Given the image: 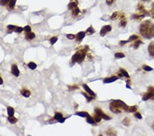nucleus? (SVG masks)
Wrapping results in <instances>:
<instances>
[{
	"instance_id": "10",
	"label": "nucleus",
	"mask_w": 154,
	"mask_h": 136,
	"mask_svg": "<svg viewBox=\"0 0 154 136\" xmlns=\"http://www.w3.org/2000/svg\"><path fill=\"white\" fill-rule=\"evenodd\" d=\"M148 51L150 55L152 57H154V41L151 42V43L148 47Z\"/></svg>"
},
{
	"instance_id": "11",
	"label": "nucleus",
	"mask_w": 154,
	"mask_h": 136,
	"mask_svg": "<svg viewBox=\"0 0 154 136\" xmlns=\"http://www.w3.org/2000/svg\"><path fill=\"white\" fill-rule=\"evenodd\" d=\"M118 78H119L117 77V76H112V77H111V78H107L106 79H104L103 83H110L115 82V81L117 80Z\"/></svg>"
},
{
	"instance_id": "16",
	"label": "nucleus",
	"mask_w": 154,
	"mask_h": 136,
	"mask_svg": "<svg viewBox=\"0 0 154 136\" xmlns=\"http://www.w3.org/2000/svg\"><path fill=\"white\" fill-rule=\"evenodd\" d=\"M75 114L77 115L80 116V117H83V118H87L89 115L88 113L87 112H85V111H81V112H77Z\"/></svg>"
},
{
	"instance_id": "17",
	"label": "nucleus",
	"mask_w": 154,
	"mask_h": 136,
	"mask_svg": "<svg viewBox=\"0 0 154 136\" xmlns=\"http://www.w3.org/2000/svg\"><path fill=\"white\" fill-rule=\"evenodd\" d=\"M121 14H121V12H114L113 14H112V17H111V19H117V18H119V17H121Z\"/></svg>"
},
{
	"instance_id": "36",
	"label": "nucleus",
	"mask_w": 154,
	"mask_h": 136,
	"mask_svg": "<svg viewBox=\"0 0 154 136\" xmlns=\"http://www.w3.org/2000/svg\"><path fill=\"white\" fill-rule=\"evenodd\" d=\"M83 95L84 96H85V97L86 98V99H87V100H88V102L89 103V102H90V101H91L92 100H93V99L94 98H95V96H94V97H93H93H88V96H87L86 94V93H83Z\"/></svg>"
},
{
	"instance_id": "23",
	"label": "nucleus",
	"mask_w": 154,
	"mask_h": 136,
	"mask_svg": "<svg viewBox=\"0 0 154 136\" xmlns=\"http://www.w3.org/2000/svg\"><path fill=\"white\" fill-rule=\"evenodd\" d=\"M87 122L89 124H91V125H93V124H95V120L93 118H92L90 115H88V117H87Z\"/></svg>"
},
{
	"instance_id": "37",
	"label": "nucleus",
	"mask_w": 154,
	"mask_h": 136,
	"mask_svg": "<svg viewBox=\"0 0 154 136\" xmlns=\"http://www.w3.org/2000/svg\"><path fill=\"white\" fill-rule=\"evenodd\" d=\"M150 14L151 15V17H153V18L154 19V2L153 3V5H152V8H151V11H150Z\"/></svg>"
},
{
	"instance_id": "40",
	"label": "nucleus",
	"mask_w": 154,
	"mask_h": 136,
	"mask_svg": "<svg viewBox=\"0 0 154 136\" xmlns=\"http://www.w3.org/2000/svg\"><path fill=\"white\" fill-rule=\"evenodd\" d=\"M66 37H67L69 39H74L75 38V36L74 35V34H67V35H66Z\"/></svg>"
},
{
	"instance_id": "33",
	"label": "nucleus",
	"mask_w": 154,
	"mask_h": 136,
	"mask_svg": "<svg viewBox=\"0 0 154 136\" xmlns=\"http://www.w3.org/2000/svg\"><path fill=\"white\" fill-rule=\"evenodd\" d=\"M94 119H95V122H100V121L101 120V118L100 116H99V115L96 114V115H95V117H94Z\"/></svg>"
},
{
	"instance_id": "5",
	"label": "nucleus",
	"mask_w": 154,
	"mask_h": 136,
	"mask_svg": "<svg viewBox=\"0 0 154 136\" xmlns=\"http://www.w3.org/2000/svg\"><path fill=\"white\" fill-rule=\"evenodd\" d=\"M149 99L154 100V87H149L148 91L143 97V100H147Z\"/></svg>"
},
{
	"instance_id": "31",
	"label": "nucleus",
	"mask_w": 154,
	"mask_h": 136,
	"mask_svg": "<svg viewBox=\"0 0 154 136\" xmlns=\"http://www.w3.org/2000/svg\"><path fill=\"white\" fill-rule=\"evenodd\" d=\"M57 41H58V38H57L56 36H53V37H51L50 39V43L51 45H54V44L56 43V42Z\"/></svg>"
},
{
	"instance_id": "34",
	"label": "nucleus",
	"mask_w": 154,
	"mask_h": 136,
	"mask_svg": "<svg viewBox=\"0 0 154 136\" xmlns=\"http://www.w3.org/2000/svg\"><path fill=\"white\" fill-rule=\"evenodd\" d=\"M143 68H144V70H145L146 71H151L153 70V68H151V67L147 66V65L144 66Z\"/></svg>"
},
{
	"instance_id": "39",
	"label": "nucleus",
	"mask_w": 154,
	"mask_h": 136,
	"mask_svg": "<svg viewBox=\"0 0 154 136\" xmlns=\"http://www.w3.org/2000/svg\"><path fill=\"white\" fill-rule=\"evenodd\" d=\"M23 30H24V28H21V27H17V28H16V29H15V32H17V33H21Z\"/></svg>"
},
{
	"instance_id": "24",
	"label": "nucleus",
	"mask_w": 154,
	"mask_h": 136,
	"mask_svg": "<svg viewBox=\"0 0 154 136\" xmlns=\"http://www.w3.org/2000/svg\"><path fill=\"white\" fill-rule=\"evenodd\" d=\"M142 43H143L142 41H140V40L136 41L134 42V48L135 49H137L139 47V46H140V44H142Z\"/></svg>"
},
{
	"instance_id": "28",
	"label": "nucleus",
	"mask_w": 154,
	"mask_h": 136,
	"mask_svg": "<svg viewBox=\"0 0 154 136\" xmlns=\"http://www.w3.org/2000/svg\"><path fill=\"white\" fill-rule=\"evenodd\" d=\"M120 72L121 73V74H122V75H123V76H125V77H127V78L130 77V76H129L128 73L127 72V71H126L125 70H124L123 69H121V70H120Z\"/></svg>"
},
{
	"instance_id": "38",
	"label": "nucleus",
	"mask_w": 154,
	"mask_h": 136,
	"mask_svg": "<svg viewBox=\"0 0 154 136\" xmlns=\"http://www.w3.org/2000/svg\"><path fill=\"white\" fill-rule=\"evenodd\" d=\"M24 30L26 32V33H30L31 32V28L29 26H26L24 28Z\"/></svg>"
},
{
	"instance_id": "14",
	"label": "nucleus",
	"mask_w": 154,
	"mask_h": 136,
	"mask_svg": "<svg viewBox=\"0 0 154 136\" xmlns=\"http://www.w3.org/2000/svg\"><path fill=\"white\" fill-rule=\"evenodd\" d=\"M84 36H85V33H84V32H79V33L77 34V41H82V40L84 38Z\"/></svg>"
},
{
	"instance_id": "18",
	"label": "nucleus",
	"mask_w": 154,
	"mask_h": 136,
	"mask_svg": "<svg viewBox=\"0 0 154 136\" xmlns=\"http://www.w3.org/2000/svg\"><path fill=\"white\" fill-rule=\"evenodd\" d=\"M16 1L17 0H11L10 1V3L8 4V8L10 9H13L15 6V4H16Z\"/></svg>"
},
{
	"instance_id": "47",
	"label": "nucleus",
	"mask_w": 154,
	"mask_h": 136,
	"mask_svg": "<svg viewBox=\"0 0 154 136\" xmlns=\"http://www.w3.org/2000/svg\"><path fill=\"white\" fill-rule=\"evenodd\" d=\"M153 128L154 129V123H153Z\"/></svg>"
},
{
	"instance_id": "26",
	"label": "nucleus",
	"mask_w": 154,
	"mask_h": 136,
	"mask_svg": "<svg viewBox=\"0 0 154 136\" xmlns=\"http://www.w3.org/2000/svg\"><path fill=\"white\" fill-rule=\"evenodd\" d=\"M115 58L116 59H121V58H124L125 57V54L123 53H121V52H117L115 54Z\"/></svg>"
},
{
	"instance_id": "20",
	"label": "nucleus",
	"mask_w": 154,
	"mask_h": 136,
	"mask_svg": "<svg viewBox=\"0 0 154 136\" xmlns=\"http://www.w3.org/2000/svg\"><path fill=\"white\" fill-rule=\"evenodd\" d=\"M35 38V34L34 33H28V34H26V39H29V40H32V39H33Z\"/></svg>"
},
{
	"instance_id": "27",
	"label": "nucleus",
	"mask_w": 154,
	"mask_h": 136,
	"mask_svg": "<svg viewBox=\"0 0 154 136\" xmlns=\"http://www.w3.org/2000/svg\"><path fill=\"white\" fill-rule=\"evenodd\" d=\"M11 0H0V5L2 6H6L10 3Z\"/></svg>"
},
{
	"instance_id": "6",
	"label": "nucleus",
	"mask_w": 154,
	"mask_h": 136,
	"mask_svg": "<svg viewBox=\"0 0 154 136\" xmlns=\"http://www.w3.org/2000/svg\"><path fill=\"white\" fill-rule=\"evenodd\" d=\"M95 111L96 114L99 115L101 118H103V119L106 120H109L111 119L110 117H109L108 115H107L106 114H105V113H104L103 111L100 109L97 108V109H95Z\"/></svg>"
},
{
	"instance_id": "29",
	"label": "nucleus",
	"mask_w": 154,
	"mask_h": 136,
	"mask_svg": "<svg viewBox=\"0 0 154 136\" xmlns=\"http://www.w3.org/2000/svg\"><path fill=\"white\" fill-rule=\"evenodd\" d=\"M62 118H63V115H62V113H56L55 115H54V119L55 120H59L60 119H61Z\"/></svg>"
},
{
	"instance_id": "30",
	"label": "nucleus",
	"mask_w": 154,
	"mask_h": 136,
	"mask_svg": "<svg viewBox=\"0 0 154 136\" xmlns=\"http://www.w3.org/2000/svg\"><path fill=\"white\" fill-rule=\"evenodd\" d=\"M86 33H87V34H93L94 33H95V30L93 28V27L91 26L90 28H88V29H87Z\"/></svg>"
},
{
	"instance_id": "46",
	"label": "nucleus",
	"mask_w": 154,
	"mask_h": 136,
	"mask_svg": "<svg viewBox=\"0 0 154 136\" xmlns=\"http://www.w3.org/2000/svg\"><path fill=\"white\" fill-rule=\"evenodd\" d=\"M142 1H143V2H149V1H150V0H142Z\"/></svg>"
},
{
	"instance_id": "15",
	"label": "nucleus",
	"mask_w": 154,
	"mask_h": 136,
	"mask_svg": "<svg viewBox=\"0 0 154 136\" xmlns=\"http://www.w3.org/2000/svg\"><path fill=\"white\" fill-rule=\"evenodd\" d=\"M21 93L22 96H24V97L28 98V97H29V96H30L31 92L29 90H23L21 91Z\"/></svg>"
},
{
	"instance_id": "21",
	"label": "nucleus",
	"mask_w": 154,
	"mask_h": 136,
	"mask_svg": "<svg viewBox=\"0 0 154 136\" xmlns=\"http://www.w3.org/2000/svg\"><path fill=\"white\" fill-rule=\"evenodd\" d=\"M8 120L11 124H14L17 122V119L16 118L14 117V115L9 116V117L8 118Z\"/></svg>"
},
{
	"instance_id": "41",
	"label": "nucleus",
	"mask_w": 154,
	"mask_h": 136,
	"mask_svg": "<svg viewBox=\"0 0 154 136\" xmlns=\"http://www.w3.org/2000/svg\"><path fill=\"white\" fill-rule=\"evenodd\" d=\"M134 116L136 118H138V119H142V115H141L140 113H136L134 114Z\"/></svg>"
},
{
	"instance_id": "44",
	"label": "nucleus",
	"mask_w": 154,
	"mask_h": 136,
	"mask_svg": "<svg viewBox=\"0 0 154 136\" xmlns=\"http://www.w3.org/2000/svg\"><path fill=\"white\" fill-rule=\"evenodd\" d=\"M66 120V118H62L61 119H60L59 120V122H61V123H63V122H64V120Z\"/></svg>"
},
{
	"instance_id": "3",
	"label": "nucleus",
	"mask_w": 154,
	"mask_h": 136,
	"mask_svg": "<svg viewBox=\"0 0 154 136\" xmlns=\"http://www.w3.org/2000/svg\"><path fill=\"white\" fill-rule=\"evenodd\" d=\"M137 10H138V12L134 14L131 17L133 19H142L144 17L146 16L149 15V12L148 11H146V10L145 9L144 5L142 4H139L138 6L137 7Z\"/></svg>"
},
{
	"instance_id": "13",
	"label": "nucleus",
	"mask_w": 154,
	"mask_h": 136,
	"mask_svg": "<svg viewBox=\"0 0 154 136\" xmlns=\"http://www.w3.org/2000/svg\"><path fill=\"white\" fill-rule=\"evenodd\" d=\"M83 87L84 88V90H85V91L88 93V94H90L91 96H95V93H94L93 91L88 87V86H87L86 85H83Z\"/></svg>"
},
{
	"instance_id": "1",
	"label": "nucleus",
	"mask_w": 154,
	"mask_h": 136,
	"mask_svg": "<svg viewBox=\"0 0 154 136\" xmlns=\"http://www.w3.org/2000/svg\"><path fill=\"white\" fill-rule=\"evenodd\" d=\"M110 109L115 113H120L123 111H128V112H135L137 110V107L136 106L129 107L123 101L116 100L112 101V103H110Z\"/></svg>"
},
{
	"instance_id": "19",
	"label": "nucleus",
	"mask_w": 154,
	"mask_h": 136,
	"mask_svg": "<svg viewBox=\"0 0 154 136\" xmlns=\"http://www.w3.org/2000/svg\"><path fill=\"white\" fill-rule=\"evenodd\" d=\"M7 111H8V114L9 116H12L14 114V109L11 107H9L7 109Z\"/></svg>"
},
{
	"instance_id": "22",
	"label": "nucleus",
	"mask_w": 154,
	"mask_h": 136,
	"mask_svg": "<svg viewBox=\"0 0 154 136\" xmlns=\"http://www.w3.org/2000/svg\"><path fill=\"white\" fill-rule=\"evenodd\" d=\"M36 67V64L35 63H34V62H30V63L28 64V68L29 69H31V70H35Z\"/></svg>"
},
{
	"instance_id": "35",
	"label": "nucleus",
	"mask_w": 154,
	"mask_h": 136,
	"mask_svg": "<svg viewBox=\"0 0 154 136\" xmlns=\"http://www.w3.org/2000/svg\"><path fill=\"white\" fill-rule=\"evenodd\" d=\"M8 29L9 30H15L17 27L15 26H13V25H9V26H8Z\"/></svg>"
},
{
	"instance_id": "43",
	"label": "nucleus",
	"mask_w": 154,
	"mask_h": 136,
	"mask_svg": "<svg viewBox=\"0 0 154 136\" xmlns=\"http://www.w3.org/2000/svg\"><path fill=\"white\" fill-rule=\"evenodd\" d=\"M126 87H128V88H129V89H131V87H130V80L127 81Z\"/></svg>"
},
{
	"instance_id": "2",
	"label": "nucleus",
	"mask_w": 154,
	"mask_h": 136,
	"mask_svg": "<svg viewBox=\"0 0 154 136\" xmlns=\"http://www.w3.org/2000/svg\"><path fill=\"white\" fill-rule=\"evenodd\" d=\"M140 33L146 39L154 37V23L151 20L144 21L140 26Z\"/></svg>"
},
{
	"instance_id": "8",
	"label": "nucleus",
	"mask_w": 154,
	"mask_h": 136,
	"mask_svg": "<svg viewBox=\"0 0 154 136\" xmlns=\"http://www.w3.org/2000/svg\"><path fill=\"white\" fill-rule=\"evenodd\" d=\"M137 39H138V36L137 35H132L130 37V39H129L128 41H120L119 44H120V46H122L125 45V44L127 43H129V42H130V41H136V40H137Z\"/></svg>"
},
{
	"instance_id": "32",
	"label": "nucleus",
	"mask_w": 154,
	"mask_h": 136,
	"mask_svg": "<svg viewBox=\"0 0 154 136\" xmlns=\"http://www.w3.org/2000/svg\"><path fill=\"white\" fill-rule=\"evenodd\" d=\"M123 124L125 126H129V125H130V120L129 119V118H126L123 121Z\"/></svg>"
},
{
	"instance_id": "42",
	"label": "nucleus",
	"mask_w": 154,
	"mask_h": 136,
	"mask_svg": "<svg viewBox=\"0 0 154 136\" xmlns=\"http://www.w3.org/2000/svg\"><path fill=\"white\" fill-rule=\"evenodd\" d=\"M114 1H115V0H106V3L108 5H110L113 3Z\"/></svg>"
},
{
	"instance_id": "7",
	"label": "nucleus",
	"mask_w": 154,
	"mask_h": 136,
	"mask_svg": "<svg viewBox=\"0 0 154 136\" xmlns=\"http://www.w3.org/2000/svg\"><path fill=\"white\" fill-rule=\"evenodd\" d=\"M112 30V27L111 26H109V25H107V26H103L102 28H101V31H100V35L101 36H105L106 34L108 33V32L111 31Z\"/></svg>"
},
{
	"instance_id": "12",
	"label": "nucleus",
	"mask_w": 154,
	"mask_h": 136,
	"mask_svg": "<svg viewBox=\"0 0 154 136\" xmlns=\"http://www.w3.org/2000/svg\"><path fill=\"white\" fill-rule=\"evenodd\" d=\"M68 7H69V9L73 10L74 8H75L78 7V2H77L76 0H73V1H72L71 3H69Z\"/></svg>"
},
{
	"instance_id": "45",
	"label": "nucleus",
	"mask_w": 154,
	"mask_h": 136,
	"mask_svg": "<svg viewBox=\"0 0 154 136\" xmlns=\"http://www.w3.org/2000/svg\"><path fill=\"white\" fill-rule=\"evenodd\" d=\"M3 79H2V78L0 77V85H2V84H3Z\"/></svg>"
},
{
	"instance_id": "25",
	"label": "nucleus",
	"mask_w": 154,
	"mask_h": 136,
	"mask_svg": "<svg viewBox=\"0 0 154 136\" xmlns=\"http://www.w3.org/2000/svg\"><path fill=\"white\" fill-rule=\"evenodd\" d=\"M79 12H80V11H79V9L78 7H77V8H74L73 10H72V13H73V16H77L78 14L79 13Z\"/></svg>"
},
{
	"instance_id": "9",
	"label": "nucleus",
	"mask_w": 154,
	"mask_h": 136,
	"mask_svg": "<svg viewBox=\"0 0 154 136\" xmlns=\"http://www.w3.org/2000/svg\"><path fill=\"white\" fill-rule=\"evenodd\" d=\"M11 72L14 76H19L20 71H19L18 67H17L16 65H12V68H11Z\"/></svg>"
},
{
	"instance_id": "4",
	"label": "nucleus",
	"mask_w": 154,
	"mask_h": 136,
	"mask_svg": "<svg viewBox=\"0 0 154 136\" xmlns=\"http://www.w3.org/2000/svg\"><path fill=\"white\" fill-rule=\"evenodd\" d=\"M87 49H88V48H86L84 49H82V50L79 52H76L75 54H74L73 57H72V62H73V63H82V61L84 60V57H85Z\"/></svg>"
}]
</instances>
